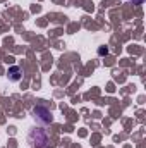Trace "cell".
<instances>
[{
	"label": "cell",
	"instance_id": "cell-2",
	"mask_svg": "<svg viewBox=\"0 0 146 148\" xmlns=\"http://www.w3.org/2000/svg\"><path fill=\"white\" fill-rule=\"evenodd\" d=\"M31 114H33L35 121H36L38 124H41V126H48V124L53 122L52 112H50V109H46L45 105H36V107H33Z\"/></svg>",
	"mask_w": 146,
	"mask_h": 148
},
{
	"label": "cell",
	"instance_id": "cell-5",
	"mask_svg": "<svg viewBox=\"0 0 146 148\" xmlns=\"http://www.w3.org/2000/svg\"><path fill=\"white\" fill-rule=\"evenodd\" d=\"M131 2H132V3H143L145 0H131Z\"/></svg>",
	"mask_w": 146,
	"mask_h": 148
},
{
	"label": "cell",
	"instance_id": "cell-3",
	"mask_svg": "<svg viewBox=\"0 0 146 148\" xmlns=\"http://www.w3.org/2000/svg\"><path fill=\"white\" fill-rule=\"evenodd\" d=\"M23 69L19 67V66H10L9 67V71H7V76H9V79L10 81H21L23 79Z\"/></svg>",
	"mask_w": 146,
	"mask_h": 148
},
{
	"label": "cell",
	"instance_id": "cell-4",
	"mask_svg": "<svg viewBox=\"0 0 146 148\" xmlns=\"http://www.w3.org/2000/svg\"><path fill=\"white\" fill-rule=\"evenodd\" d=\"M107 52H108L107 48H100V50H98V53H100V55H107Z\"/></svg>",
	"mask_w": 146,
	"mask_h": 148
},
{
	"label": "cell",
	"instance_id": "cell-1",
	"mask_svg": "<svg viewBox=\"0 0 146 148\" xmlns=\"http://www.w3.org/2000/svg\"><path fill=\"white\" fill-rule=\"evenodd\" d=\"M28 143L36 148H48L50 147V138L43 129H31L28 134Z\"/></svg>",
	"mask_w": 146,
	"mask_h": 148
}]
</instances>
